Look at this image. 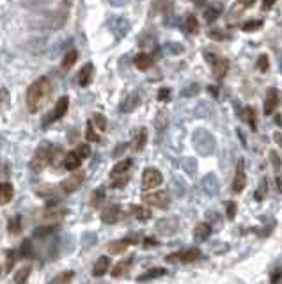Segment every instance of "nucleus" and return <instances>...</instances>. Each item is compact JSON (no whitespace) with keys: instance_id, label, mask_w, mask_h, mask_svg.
<instances>
[{"instance_id":"nucleus-33","label":"nucleus","mask_w":282,"mask_h":284,"mask_svg":"<svg viewBox=\"0 0 282 284\" xmlns=\"http://www.w3.org/2000/svg\"><path fill=\"white\" fill-rule=\"evenodd\" d=\"M263 25L261 20H256V21H247V24L242 25V30H245V32H254V30H259Z\"/></svg>"},{"instance_id":"nucleus-4","label":"nucleus","mask_w":282,"mask_h":284,"mask_svg":"<svg viewBox=\"0 0 282 284\" xmlns=\"http://www.w3.org/2000/svg\"><path fill=\"white\" fill-rule=\"evenodd\" d=\"M163 183V176L158 169L147 167L142 172V188L144 190H153V188L160 187Z\"/></svg>"},{"instance_id":"nucleus-7","label":"nucleus","mask_w":282,"mask_h":284,"mask_svg":"<svg viewBox=\"0 0 282 284\" xmlns=\"http://www.w3.org/2000/svg\"><path fill=\"white\" fill-rule=\"evenodd\" d=\"M245 187H247L245 164H243V160L240 158L238 167H236V172H234V180H232V192H236V194H242V192L245 190Z\"/></svg>"},{"instance_id":"nucleus-13","label":"nucleus","mask_w":282,"mask_h":284,"mask_svg":"<svg viewBox=\"0 0 282 284\" xmlns=\"http://www.w3.org/2000/svg\"><path fill=\"white\" fill-rule=\"evenodd\" d=\"M119 219H121V208L116 206V204H114V206H109L101 215V221L105 222V224H116Z\"/></svg>"},{"instance_id":"nucleus-31","label":"nucleus","mask_w":282,"mask_h":284,"mask_svg":"<svg viewBox=\"0 0 282 284\" xmlns=\"http://www.w3.org/2000/svg\"><path fill=\"white\" fill-rule=\"evenodd\" d=\"M73 281V272H64V274L57 275L50 284H71Z\"/></svg>"},{"instance_id":"nucleus-30","label":"nucleus","mask_w":282,"mask_h":284,"mask_svg":"<svg viewBox=\"0 0 282 284\" xmlns=\"http://www.w3.org/2000/svg\"><path fill=\"white\" fill-rule=\"evenodd\" d=\"M243 117H245L247 123L252 126V130H256L257 124H256V111H254L252 107H247L245 111H243Z\"/></svg>"},{"instance_id":"nucleus-18","label":"nucleus","mask_w":282,"mask_h":284,"mask_svg":"<svg viewBox=\"0 0 282 284\" xmlns=\"http://www.w3.org/2000/svg\"><path fill=\"white\" fill-rule=\"evenodd\" d=\"M14 198V188L11 183H0V204L11 203Z\"/></svg>"},{"instance_id":"nucleus-43","label":"nucleus","mask_w":282,"mask_h":284,"mask_svg":"<svg viewBox=\"0 0 282 284\" xmlns=\"http://www.w3.org/2000/svg\"><path fill=\"white\" fill-rule=\"evenodd\" d=\"M209 36H211L213 39H216V41H222L224 39V34L219 32V30H211V32H209Z\"/></svg>"},{"instance_id":"nucleus-34","label":"nucleus","mask_w":282,"mask_h":284,"mask_svg":"<svg viewBox=\"0 0 282 284\" xmlns=\"http://www.w3.org/2000/svg\"><path fill=\"white\" fill-rule=\"evenodd\" d=\"M103 198H105V192H103V188H98V190H94L93 198H91V204H93V206H100Z\"/></svg>"},{"instance_id":"nucleus-36","label":"nucleus","mask_w":282,"mask_h":284,"mask_svg":"<svg viewBox=\"0 0 282 284\" xmlns=\"http://www.w3.org/2000/svg\"><path fill=\"white\" fill-rule=\"evenodd\" d=\"M62 160V149H52V153H50V162H52V165H59V162Z\"/></svg>"},{"instance_id":"nucleus-37","label":"nucleus","mask_w":282,"mask_h":284,"mask_svg":"<svg viewBox=\"0 0 282 284\" xmlns=\"http://www.w3.org/2000/svg\"><path fill=\"white\" fill-rule=\"evenodd\" d=\"M77 153H78V157L82 158H89V155H91V147H89V144H82V146H78V149H77Z\"/></svg>"},{"instance_id":"nucleus-21","label":"nucleus","mask_w":282,"mask_h":284,"mask_svg":"<svg viewBox=\"0 0 282 284\" xmlns=\"http://www.w3.org/2000/svg\"><path fill=\"white\" fill-rule=\"evenodd\" d=\"M129 244H132V238H124V240L112 242V244L109 245V251L112 252V254H121V252H124L129 247Z\"/></svg>"},{"instance_id":"nucleus-8","label":"nucleus","mask_w":282,"mask_h":284,"mask_svg":"<svg viewBox=\"0 0 282 284\" xmlns=\"http://www.w3.org/2000/svg\"><path fill=\"white\" fill-rule=\"evenodd\" d=\"M277 107H279V91H277L275 87H272V89H268V93H266V96H265L263 112H265V116H272Z\"/></svg>"},{"instance_id":"nucleus-2","label":"nucleus","mask_w":282,"mask_h":284,"mask_svg":"<svg viewBox=\"0 0 282 284\" xmlns=\"http://www.w3.org/2000/svg\"><path fill=\"white\" fill-rule=\"evenodd\" d=\"M50 153H52V146L50 144H41L39 147L36 149V155H34L32 162H30V167L36 172H41L47 164L50 162Z\"/></svg>"},{"instance_id":"nucleus-26","label":"nucleus","mask_w":282,"mask_h":284,"mask_svg":"<svg viewBox=\"0 0 282 284\" xmlns=\"http://www.w3.org/2000/svg\"><path fill=\"white\" fill-rule=\"evenodd\" d=\"M30 272H32V267L30 265H25V267H21L20 270L16 272V275H14V284H25L27 279H29Z\"/></svg>"},{"instance_id":"nucleus-28","label":"nucleus","mask_w":282,"mask_h":284,"mask_svg":"<svg viewBox=\"0 0 282 284\" xmlns=\"http://www.w3.org/2000/svg\"><path fill=\"white\" fill-rule=\"evenodd\" d=\"M220 7H206V11H204V20L208 21V24H211V21H215L216 18L220 16Z\"/></svg>"},{"instance_id":"nucleus-16","label":"nucleus","mask_w":282,"mask_h":284,"mask_svg":"<svg viewBox=\"0 0 282 284\" xmlns=\"http://www.w3.org/2000/svg\"><path fill=\"white\" fill-rule=\"evenodd\" d=\"M80 165H82V158L78 157L77 151H70V153L64 157V167H66L68 170H78Z\"/></svg>"},{"instance_id":"nucleus-3","label":"nucleus","mask_w":282,"mask_h":284,"mask_svg":"<svg viewBox=\"0 0 282 284\" xmlns=\"http://www.w3.org/2000/svg\"><path fill=\"white\" fill-rule=\"evenodd\" d=\"M204 59L208 60L209 64H211L213 75H215L216 78H222L224 75L227 73V68H229V60H227V59H224V57H219V55L211 54V52H206V54H204Z\"/></svg>"},{"instance_id":"nucleus-29","label":"nucleus","mask_w":282,"mask_h":284,"mask_svg":"<svg viewBox=\"0 0 282 284\" xmlns=\"http://www.w3.org/2000/svg\"><path fill=\"white\" fill-rule=\"evenodd\" d=\"M91 123H93V126L96 128L98 132H105L106 130V119H105V116H101V114H94Z\"/></svg>"},{"instance_id":"nucleus-47","label":"nucleus","mask_w":282,"mask_h":284,"mask_svg":"<svg viewBox=\"0 0 282 284\" xmlns=\"http://www.w3.org/2000/svg\"><path fill=\"white\" fill-rule=\"evenodd\" d=\"M254 2H256V0H240V4H242L243 7H250Z\"/></svg>"},{"instance_id":"nucleus-40","label":"nucleus","mask_w":282,"mask_h":284,"mask_svg":"<svg viewBox=\"0 0 282 284\" xmlns=\"http://www.w3.org/2000/svg\"><path fill=\"white\" fill-rule=\"evenodd\" d=\"M18 254L24 256V257H27V256L30 254V242H29V240H25V242H24V245H21V251L18 252Z\"/></svg>"},{"instance_id":"nucleus-38","label":"nucleus","mask_w":282,"mask_h":284,"mask_svg":"<svg viewBox=\"0 0 282 284\" xmlns=\"http://www.w3.org/2000/svg\"><path fill=\"white\" fill-rule=\"evenodd\" d=\"M20 227H21V221H20V217H14L13 221H11V224H9L11 233H13V234L20 233Z\"/></svg>"},{"instance_id":"nucleus-22","label":"nucleus","mask_w":282,"mask_h":284,"mask_svg":"<svg viewBox=\"0 0 282 284\" xmlns=\"http://www.w3.org/2000/svg\"><path fill=\"white\" fill-rule=\"evenodd\" d=\"M146 142H147V132L144 130V128H140L139 132H137V135H135V139H133V149L135 151H142L144 149V146H146Z\"/></svg>"},{"instance_id":"nucleus-10","label":"nucleus","mask_w":282,"mask_h":284,"mask_svg":"<svg viewBox=\"0 0 282 284\" xmlns=\"http://www.w3.org/2000/svg\"><path fill=\"white\" fill-rule=\"evenodd\" d=\"M68 107H70V98H68V96H62V98H60V100L55 103V107H53V111H52V114H50V117H48V119H45V124H47V123H52V121L60 119V117H62L64 114L68 112Z\"/></svg>"},{"instance_id":"nucleus-14","label":"nucleus","mask_w":282,"mask_h":284,"mask_svg":"<svg viewBox=\"0 0 282 284\" xmlns=\"http://www.w3.org/2000/svg\"><path fill=\"white\" fill-rule=\"evenodd\" d=\"M93 77H94V66L93 64H83L82 70H80L78 73V82L82 87H87L93 82Z\"/></svg>"},{"instance_id":"nucleus-1","label":"nucleus","mask_w":282,"mask_h":284,"mask_svg":"<svg viewBox=\"0 0 282 284\" xmlns=\"http://www.w3.org/2000/svg\"><path fill=\"white\" fill-rule=\"evenodd\" d=\"M48 93H50V82H48V78L47 77L37 78V80L27 89V107H29V111L32 114H36L39 111L43 101L48 98Z\"/></svg>"},{"instance_id":"nucleus-45","label":"nucleus","mask_w":282,"mask_h":284,"mask_svg":"<svg viewBox=\"0 0 282 284\" xmlns=\"http://www.w3.org/2000/svg\"><path fill=\"white\" fill-rule=\"evenodd\" d=\"M155 245H158V244H156V240H153V238H146V240H144V247H155Z\"/></svg>"},{"instance_id":"nucleus-6","label":"nucleus","mask_w":282,"mask_h":284,"mask_svg":"<svg viewBox=\"0 0 282 284\" xmlns=\"http://www.w3.org/2000/svg\"><path fill=\"white\" fill-rule=\"evenodd\" d=\"M144 201H146V204H149V206L165 210V208H169V204H170V195L167 194V192H163V190L151 192V194L144 195Z\"/></svg>"},{"instance_id":"nucleus-5","label":"nucleus","mask_w":282,"mask_h":284,"mask_svg":"<svg viewBox=\"0 0 282 284\" xmlns=\"http://www.w3.org/2000/svg\"><path fill=\"white\" fill-rule=\"evenodd\" d=\"M199 257H201V251L192 247V249H186V251L172 252V254L167 256V261H169V263H176V261H180V263H193V261H197Z\"/></svg>"},{"instance_id":"nucleus-49","label":"nucleus","mask_w":282,"mask_h":284,"mask_svg":"<svg viewBox=\"0 0 282 284\" xmlns=\"http://www.w3.org/2000/svg\"><path fill=\"white\" fill-rule=\"evenodd\" d=\"M273 139H275V142L279 144V146H282V135L280 134H275L273 135Z\"/></svg>"},{"instance_id":"nucleus-35","label":"nucleus","mask_w":282,"mask_h":284,"mask_svg":"<svg viewBox=\"0 0 282 284\" xmlns=\"http://www.w3.org/2000/svg\"><path fill=\"white\" fill-rule=\"evenodd\" d=\"M268 68H270L268 57H266V55H261V57L257 59V70L261 71V73H266V71H268Z\"/></svg>"},{"instance_id":"nucleus-11","label":"nucleus","mask_w":282,"mask_h":284,"mask_svg":"<svg viewBox=\"0 0 282 284\" xmlns=\"http://www.w3.org/2000/svg\"><path fill=\"white\" fill-rule=\"evenodd\" d=\"M129 167H132V160H129V158H124V160L117 162V164L112 167V170H110V178H112V180H116V178L128 176Z\"/></svg>"},{"instance_id":"nucleus-32","label":"nucleus","mask_w":282,"mask_h":284,"mask_svg":"<svg viewBox=\"0 0 282 284\" xmlns=\"http://www.w3.org/2000/svg\"><path fill=\"white\" fill-rule=\"evenodd\" d=\"M85 137H87V141H89V142H98V141H100V135H98L96 128L93 126V123H87Z\"/></svg>"},{"instance_id":"nucleus-24","label":"nucleus","mask_w":282,"mask_h":284,"mask_svg":"<svg viewBox=\"0 0 282 284\" xmlns=\"http://www.w3.org/2000/svg\"><path fill=\"white\" fill-rule=\"evenodd\" d=\"M167 270L165 268H151L149 272H146V274L139 275V282H144V281H151V279H156V277H162V275H165Z\"/></svg>"},{"instance_id":"nucleus-20","label":"nucleus","mask_w":282,"mask_h":284,"mask_svg":"<svg viewBox=\"0 0 282 284\" xmlns=\"http://www.w3.org/2000/svg\"><path fill=\"white\" fill-rule=\"evenodd\" d=\"M132 263H133V256L132 257H126V259H123V261H119V263L114 267V270H112V277H121V275H124L128 272V268L132 267Z\"/></svg>"},{"instance_id":"nucleus-44","label":"nucleus","mask_w":282,"mask_h":284,"mask_svg":"<svg viewBox=\"0 0 282 284\" xmlns=\"http://www.w3.org/2000/svg\"><path fill=\"white\" fill-rule=\"evenodd\" d=\"M270 158H272V162H273V165H275V169H279L280 167V160L277 158V153H272V155H270Z\"/></svg>"},{"instance_id":"nucleus-15","label":"nucleus","mask_w":282,"mask_h":284,"mask_svg":"<svg viewBox=\"0 0 282 284\" xmlns=\"http://www.w3.org/2000/svg\"><path fill=\"white\" fill-rule=\"evenodd\" d=\"M109 268H110V257L109 256L98 257V261L93 267V275L94 277H101V275H105L109 272Z\"/></svg>"},{"instance_id":"nucleus-12","label":"nucleus","mask_w":282,"mask_h":284,"mask_svg":"<svg viewBox=\"0 0 282 284\" xmlns=\"http://www.w3.org/2000/svg\"><path fill=\"white\" fill-rule=\"evenodd\" d=\"M135 66H137V70H140V71H147L149 68H153V64H155V59L151 57L149 54H146V52H140V54H137L135 55Z\"/></svg>"},{"instance_id":"nucleus-9","label":"nucleus","mask_w":282,"mask_h":284,"mask_svg":"<svg viewBox=\"0 0 282 284\" xmlns=\"http://www.w3.org/2000/svg\"><path fill=\"white\" fill-rule=\"evenodd\" d=\"M83 180H85V174H83V172L71 174L68 180L62 181V192H64V194H73L75 190H78V188L82 187Z\"/></svg>"},{"instance_id":"nucleus-46","label":"nucleus","mask_w":282,"mask_h":284,"mask_svg":"<svg viewBox=\"0 0 282 284\" xmlns=\"http://www.w3.org/2000/svg\"><path fill=\"white\" fill-rule=\"evenodd\" d=\"M273 2H275V0H265V4H263V9H265V11H268L270 7L273 6Z\"/></svg>"},{"instance_id":"nucleus-27","label":"nucleus","mask_w":282,"mask_h":284,"mask_svg":"<svg viewBox=\"0 0 282 284\" xmlns=\"http://www.w3.org/2000/svg\"><path fill=\"white\" fill-rule=\"evenodd\" d=\"M185 30L190 34H196L199 32V24H197V18L193 14H186L185 18Z\"/></svg>"},{"instance_id":"nucleus-42","label":"nucleus","mask_w":282,"mask_h":284,"mask_svg":"<svg viewBox=\"0 0 282 284\" xmlns=\"http://www.w3.org/2000/svg\"><path fill=\"white\" fill-rule=\"evenodd\" d=\"M282 279V270H275L272 274V284H277V281H280Z\"/></svg>"},{"instance_id":"nucleus-50","label":"nucleus","mask_w":282,"mask_h":284,"mask_svg":"<svg viewBox=\"0 0 282 284\" xmlns=\"http://www.w3.org/2000/svg\"><path fill=\"white\" fill-rule=\"evenodd\" d=\"M0 270H2V268H0Z\"/></svg>"},{"instance_id":"nucleus-17","label":"nucleus","mask_w":282,"mask_h":284,"mask_svg":"<svg viewBox=\"0 0 282 284\" xmlns=\"http://www.w3.org/2000/svg\"><path fill=\"white\" fill-rule=\"evenodd\" d=\"M209 234H211V226H209L208 222H201V224H197L196 229H193V236H196V240H199V242L208 240Z\"/></svg>"},{"instance_id":"nucleus-48","label":"nucleus","mask_w":282,"mask_h":284,"mask_svg":"<svg viewBox=\"0 0 282 284\" xmlns=\"http://www.w3.org/2000/svg\"><path fill=\"white\" fill-rule=\"evenodd\" d=\"M126 2H128V0H110V4H112V6H124Z\"/></svg>"},{"instance_id":"nucleus-41","label":"nucleus","mask_w":282,"mask_h":284,"mask_svg":"<svg viewBox=\"0 0 282 284\" xmlns=\"http://www.w3.org/2000/svg\"><path fill=\"white\" fill-rule=\"evenodd\" d=\"M169 94H170V89H160L158 91V100L160 101H165L167 98H169Z\"/></svg>"},{"instance_id":"nucleus-25","label":"nucleus","mask_w":282,"mask_h":284,"mask_svg":"<svg viewBox=\"0 0 282 284\" xmlns=\"http://www.w3.org/2000/svg\"><path fill=\"white\" fill-rule=\"evenodd\" d=\"M132 213L135 215V219L137 221H140V222H146V221H149L151 219V211L147 210L146 206H133Z\"/></svg>"},{"instance_id":"nucleus-19","label":"nucleus","mask_w":282,"mask_h":284,"mask_svg":"<svg viewBox=\"0 0 282 284\" xmlns=\"http://www.w3.org/2000/svg\"><path fill=\"white\" fill-rule=\"evenodd\" d=\"M139 103H140V96L137 93H133V94H129V96H126V100L123 101V105H121V111H123V112H132V111H135V108L139 107Z\"/></svg>"},{"instance_id":"nucleus-39","label":"nucleus","mask_w":282,"mask_h":284,"mask_svg":"<svg viewBox=\"0 0 282 284\" xmlns=\"http://www.w3.org/2000/svg\"><path fill=\"white\" fill-rule=\"evenodd\" d=\"M234 215H236V203L229 201L227 203V219H234Z\"/></svg>"},{"instance_id":"nucleus-23","label":"nucleus","mask_w":282,"mask_h":284,"mask_svg":"<svg viewBox=\"0 0 282 284\" xmlns=\"http://www.w3.org/2000/svg\"><path fill=\"white\" fill-rule=\"evenodd\" d=\"M77 60H78V52L77 50L66 52V54H64V57H62V70L68 71L70 68H73Z\"/></svg>"}]
</instances>
